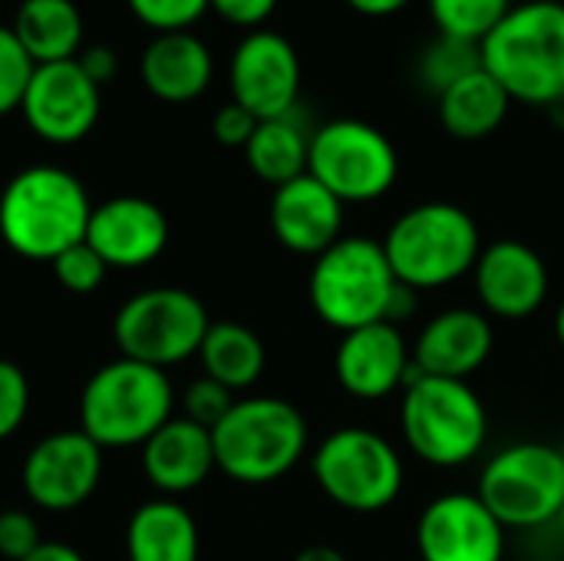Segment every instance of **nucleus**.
Segmentation results:
<instances>
[{
	"label": "nucleus",
	"instance_id": "nucleus-24",
	"mask_svg": "<svg viewBox=\"0 0 564 561\" xmlns=\"http://www.w3.org/2000/svg\"><path fill=\"white\" fill-rule=\"evenodd\" d=\"M436 99L443 129L459 142H479L492 136L512 109V96L486 66L473 69L469 76L443 89Z\"/></svg>",
	"mask_w": 564,
	"mask_h": 561
},
{
	"label": "nucleus",
	"instance_id": "nucleus-19",
	"mask_svg": "<svg viewBox=\"0 0 564 561\" xmlns=\"http://www.w3.org/2000/svg\"><path fill=\"white\" fill-rule=\"evenodd\" d=\"M496 347V331L486 311L449 308L423 324L413 344V367L426 377L469 380L486 367Z\"/></svg>",
	"mask_w": 564,
	"mask_h": 561
},
{
	"label": "nucleus",
	"instance_id": "nucleus-9",
	"mask_svg": "<svg viewBox=\"0 0 564 561\" xmlns=\"http://www.w3.org/2000/svg\"><path fill=\"white\" fill-rule=\"evenodd\" d=\"M212 327L208 308L185 288H145L122 301L112 317V341L119 357L169 370L198 357Z\"/></svg>",
	"mask_w": 564,
	"mask_h": 561
},
{
	"label": "nucleus",
	"instance_id": "nucleus-35",
	"mask_svg": "<svg viewBox=\"0 0 564 561\" xmlns=\"http://www.w3.org/2000/svg\"><path fill=\"white\" fill-rule=\"evenodd\" d=\"M43 546L40 526L30 513L23 509H7L0 513V559L23 561Z\"/></svg>",
	"mask_w": 564,
	"mask_h": 561
},
{
	"label": "nucleus",
	"instance_id": "nucleus-33",
	"mask_svg": "<svg viewBox=\"0 0 564 561\" xmlns=\"http://www.w3.org/2000/svg\"><path fill=\"white\" fill-rule=\"evenodd\" d=\"M182 407H185V420H192L205 430H215L235 407V393L212 377H198L185 387Z\"/></svg>",
	"mask_w": 564,
	"mask_h": 561
},
{
	"label": "nucleus",
	"instance_id": "nucleus-28",
	"mask_svg": "<svg viewBox=\"0 0 564 561\" xmlns=\"http://www.w3.org/2000/svg\"><path fill=\"white\" fill-rule=\"evenodd\" d=\"M512 0H430V13L440 33L479 43L506 20Z\"/></svg>",
	"mask_w": 564,
	"mask_h": 561
},
{
	"label": "nucleus",
	"instance_id": "nucleus-25",
	"mask_svg": "<svg viewBox=\"0 0 564 561\" xmlns=\"http://www.w3.org/2000/svg\"><path fill=\"white\" fill-rule=\"evenodd\" d=\"M10 30L36 66L76 60L86 33L76 0H20Z\"/></svg>",
	"mask_w": 564,
	"mask_h": 561
},
{
	"label": "nucleus",
	"instance_id": "nucleus-3",
	"mask_svg": "<svg viewBox=\"0 0 564 561\" xmlns=\"http://www.w3.org/2000/svg\"><path fill=\"white\" fill-rule=\"evenodd\" d=\"M380 245L397 281L416 294L449 288L473 274L486 248L476 218L453 202H423L403 212Z\"/></svg>",
	"mask_w": 564,
	"mask_h": 561
},
{
	"label": "nucleus",
	"instance_id": "nucleus-5",
	"mask_svg": "<svg viewBox=\"0 0 564 561\" xmlns=\"http://www.w3.org/2000/svg\"><path fill=\"white\" fill-rule=\"evenodd\" d=\"M175 387L165 370L116 357L83 387L79 430L102 450L142 446L172 420Z\"/></svg>",
	"mask_w": 564,
	"mask_h": 561
},
{
	"label": "nucleus",
	"instance_id": "nucleus-6",
	"mask_svg": "<svg viewBox=\"0 0 564 561\" xmlns=\"http://www.w3.org/2000/svg\"><path fill=\"white\" fill-rule=\"evenodd\" d=\"M215 466L241 486L284 479L307 453V420L281 397L235 400L228 417L212 430Z\"/></svg>",
	"mask_w": 564,
	"mask_h": 561
},
{
	"label": "nucleus",
	"instance_id": "nucleus-11",
	"mask_svg": "<svg viewBox=\"0 0 564 561\" xmlns=\"http://www.w3.org/2000/svg\"><path fill=\"white\" fill-rule=\"evenodd\" d=\"M307 172L344 205H364L397 185L400 155L377 126L364 119H330L311 132Z\"/></svg>",
	"mask_w": 564,
	"mask_h": 561
},
{
	"label": "nucleus",
	"instance_id": "nucleus-12",
	"mask_svg": "<svg viewBox=\"0 0 564 561\" xmlns=\"http://www.w3.org/2000/svg\"><path fill=\"white\" fill-rule=\"evenodd\" d=\"M102 86H96L76 60L40 63L26 83L20 112L30 132L50 145L83 142L102 112Z\"/></svg>",
	"mask_w": 564,
	"mask_h": 561
},
{
	"label": "nucleus",
	"instance_id": "nucleus-23",
	"mask_svg": "<svg viewBox=\"0 0 564 561\" xmlns=\"http://www.w3.org/2000/svg\"><path fill=\"white\" fill-rule=\"evenodd\" d=\"M202 539L195 516L175 499L142 503L126 526L129 561H198Z\"/></svg>",
	"mask_w": 564,
	"mask_h": 561
},
{
	"label": "nucleus",
	"instance_id": "nucleus-27",
	"mask_svg": "<svg viewBox=\"0 0 564 561\" xmlns=\"http://www.w3.org/2000/svg\"><path fill=\"white\" fill-rule=\"evenodd\" d=\"M307 155H311V132L297 122L294 112L258 122L254 136L245 145L248 169L274 188L304 175Z\"/></svg>",
	"mask_w": 564,
	"mask_h": 561
},
{
	"label": "nucleus",
	"instance_id": "nucleus-39",
	"mask_svg": "<svg viewBox=\"0 0 564 561\" xmlns=\"http://www.w3.org/2000/svg\"><path fill=\"white\" fill-rule=\"evenodd\" d=\"M350 10L364 13V17H393L403 7H410L413 0H344Z\"/></svg>",
	"mask_w": 564,
	"mask_h": 561
},
{
	"label": "nucleus",
	"instance_id": "nucleus-30",
	"mask_svg": "<svg viewBox=\"0 0 564 561\" xmlns=\"http://www.w3.org/2000/svg\"><path fill=\"white\" fill-rule=\"evenodd\" d=\"M126 3L132 17L152 33L192 30L208 13V0H126Z\"/></svg>",
	"mask_w": 564,
	"mask_h": 561
},
{
	"label": "nucleus",
	"instance_id": "nucleus-36",
	"mask_svg": "<svg viewBox=\"0 0 564 561\" xmlns=\"http://www.w3.org/2000/svg\"><path fill=\"white\" fill-rule=\"evenodd\" d=\"M254 129H258V119L245 106H238L235 99L225 103L212 119V136L228 149H245L248 139L254 136Z\"/></svg>",
	"mask_w": 564,
	"mask_h": 561
},
{
	"label": "nucleus",
	"instance_id": "nucleus-22",
	"mask_svg": "<svg viewBox=\"0 0 564 561\" xmlns=\"http://www.w3.org/2000/svg\"><path fill=\"white\" fill-rule=\"evenodd\" d=\"M139 79L159 103H195L215 79V56L208 43L192 30L155 33L139 56Z\"/></svg>",
	"mask_w": 564,
	"mask_h": 561
},
{
	"label": "nucleus",
	"instance_id": "nucleus-29",
	"mask_svg": "<svg viewBox=\"0 0 564 561\" xmlns=\"http://www.w3.org/2000/svg\"><path fill=\"white\" fill-rule=\"evenodd\" d=\"M479 66H482V46L479 43L440 33L420 53V66L416 69H420V83L440 96L443 89H449L453 83H459L463 76H469Z\"/></svg>",
	"mask_w": 564,
	"mask_h": 561
},
{
	"label": "nucleus",
	"instance_id": "nucleus-38",
	"mask_svg": "<svg viewBox=\"0 0 564 561\" xmlns=\"http://www.w3.org/2000/svg\"><path fill=\"white\" fill-rule=\"evenodd\" d=\"M76 63L83 66V73H86L96 86H106V83L116 79V73H119V56H116V50L106 46V43L83 46L79 56H76Z\"/></svg>",
	"mask_w": 564,
	"mask_h": 561
},
{
	"label": "nucleus",
	"instance_id": "nucleus-17",
	"mask_svg": "<svg viewBox=\"0 0 564 561\" xmlns=\"http://www.w3.org/2000/svg\"><path fill=\"white\" fill-rule=\"evenodd\" d=\"M86 245L109 268H145L162 258L169 245V218L155 202L142 195H116L102 205H93Z\"/></svg>",
	"mask_w": 564,
	"mask_h": 561
},
{
	"label": "nucleus",
	"instance_id": "nucleus-26",
	"mask_svg": "<svg viewBox=\"0 0 564 561\" xmlns=\"http://www.w3.org/2000/svg\"><path fill=\"white\" fill-rule=\"evenodd\" d=\"M202 370L205 377L218 380L221 387H228L231 393L248 390L261 380L268 354L261 337L238 324V321H212L202 350H198Z\"/></svg>",
	"mask_w": 564,
	"mask_h": 561
},
{
	"label": "nucleus",
	"instance_id": "nucleus-7",
	"mask_svg": "<svg viewBox=\"0 0 564 561\" xmlns=\"http://www.w3.org/2000/svg\"><path fill=\"white\" fill-rule=\"evenodd\" d=\"M397 291L400 281L387 261L383 245L367 235H344L334 241L324 255L314 258L307 278L314 314L340 334L380 321L390 324Z\"/></svg>",
	"mask_w": 564,
	"mask_h": 561
},
{
	"label": "nucleus",
	"instance_id": "nucleus-15",
	"mask_svg": "<svg viewBox=\"0 0 564 561\" xmlns=\"http://www.w3.org/2000/svg\"><path fill=\"white\" fill-rule=\"evenodd\" d=\"M506 526L476 493H443L416 519L420 561H502Z\"/></svg>",
	"mask_w": 564,
	"mask_h": 561
},
{
	"label": "nucleus",
	"instance_id": "nucleus-34",
	"mask_svg": "<svg viewBox=\"0 0 564 561\" xmlns=\"http://www.w3.org/2000/svg\"><path fill=\"white\" fill-rule=\"evenodd\" d=\"M30 413V380L13 360H0V440H10Z\"/></svg>",
	"mask_w": 564,
	"mask_h": 561
},
{
	"label": "nucleus",
	"instance_id": "nucleus-18",
	"mask_svg": "<svg viewBox=\"0 0 564 561\" xmlns=\"http://www.w3.org/2000/svg\"><path fill=\"white\" fill-rule=\"evenodd\" d=\"M413 370V347L397 324H367L340 337L334 374L344 393L357 400H387L406 387Z\"/></svg>",
	"mask_w": 564,
	"mask_h": 561
},
{
	"label": "nucleus",
	"instance_id": "nucleus-41",
	"mask_svg": "<svg viewBox=\"0 0 564 561\" xmlns=\"http://www.w3.org/2000/svg\"><path fill=\"white\" fill-rule=\"evenodd\" d=\"M294 561H347V555L334 546H307L294 555Z\"/></svg>",
	"mask_w": 564,
	"mask_h": 561
},
{
	"label": "nucleus",
	"instance_id": "nucleus-37",
	"mask_svg": "<svg viewBox=\"0 0 564 561\" xmlns=\"http://www.w3.org/2000/svg\"><path fill=\"white\" fill-rule=\"evenodd\" d=\"M278 0H208V10H215L225 23L241 30H261L268 17L274 13Z\"/></svg>",
	"mask_w": 564,
	"mask_h": 561
},
{
	"label": "nucleus",
	"instance_id": "nucleus-40",
	"mask_svg": "<svg viewBox=\"0 0 564 561\" xmlns=\"http://www.w3.org/2000/svg\"><path fill=\"white\" fill-rule=\"evenodd\" d=\"M23 561H86L79 549L66 546V542H43L33 555H26Z\"/></svg>",
	"mask_w": 564,
	"mask_h": 561
},
{
	"label": "nucleus",
	"instance_id": "nucleus-21",
	"mask_svg": "<svg viewBox=\"0 0 564 561\" xmlns=\"http://www.w3.org/2000/svg\"><path fill=\"white\" fill-rule=\"evenodd\" d=\"M139 450H142L145 483L152 489H159L165 499H175V496L198 489L218 470L212 430H205L185 417H172Z\"/></svg>",
	"mask_w": 564,
	"mask_h": 561
},
{
	"label": "nucleus",
	"instance_id": "nucleus-42",
	"mask_svg": "<svg viewBox=\"0 0 564 561\" xmlns=\"http://www.w3.org/2000/svg\"><path fill=\"white\" fill-rule=\"evenodd\" d=\"M555 337H558V344H562L564 350V301L562 308H558V314H555Z\"/></svg>",
	"mask_w": 564,
	"mask_h": 561
},
{
	"label": "nucleus",
	"instance_id": "nucleus-10",
	"mask_svg": "<svg viewBox=\"0 0 564 561\" xmlns=\"http://www.w3.org/2000/svg\"><path fill=\"white\" fill-rule=\"evenodd\" d=\"M476 496L506 529H542L564 506V453L535 440L512 443L486 463Z\"/></svg>",
	"mask_w": 564,
	"mask_h": 561
},
{
	"label": "nucleus",
	"instance_id": "nucleus-2",
	"mask_svg": "<svg viewBox=\"0 0 564 561\" xmlns=\"http://www.w3.org/2000/svg\"><path fill=\"white\" fill-rule=\"evenodd\" d=\"M482 66L502 83L512 103L558 106L564 99V3H516L482 40Z\"/></svg>",
	"mask_w": 564,
	"mask_h": 561
},
{
	"label": "nucleus",
	"instance_id": "nucleus-43",
	"mask_svg": "<svg viewBox=\"0 0 564 561\" xmlns=\"http://www.w3.org/2000/svg\"><path fill=\"white\" fill-rule=\"evenodd\" d=\"M555 522H558V529H562V539H564V506H562V513H558V519H555Z\"/></svg>",
	"mask_w": 564,
	"mask_h": 561
},
{
	"label": "nucleus",
	"instance_id": "nucleus-13",
	"mask_svg": "<svg viewBox=\"0 0 564 561\" xmlns=\"http://www.w3.org/2000/svg\"><path fill=\"white\" fill-rule=\"evenodd\" d=\"M102 479V446L83 430H59L30 446L20 483L43 513H73L93 499Z\"/></svg>",
	"mask_w": 564,
	"mask_h": 561
},
{
	"label": "nucleus",
	"instance_id": "nucleus-1",
	"mask_svg": "<svg viewBox=\"0 0 564 561\" xmlns=\"http://www.w3.org/2000/svg\"><path fill=\"white\" fill-rule=\"evenodd\" d=\"M89 215L86 185L59 165H26L0 192V238L26 261H53L86 241Z\"/></svg>",
	"mask_w": 564,
	"mask_h": 561
},
{
	"label": "nucleus",
	"instance_id": "nucleus-16",
	"mask_svg": "<svg viewBox=\"0 0 564 561\" xmlns=\"http://www.w3.org/2000/svg\"><path fill=\"white\" fill-rule=\"evenodd\" d=\"M473 284L489 317L525 321L549 301L552 278L545 258L532 245L519 238H499L482 248L473 268Z\"/></svg>",
	"mask_w": 564,
	"mask_h": 561
},
{
	"label": "nucleus",
	"instance_id": "nucleus-31",
	"mask_svg": "<svg viewBox=\"0 0 564 561\" xmlns=\"http://www.w3.org/2000/svg\"><path fill=\"white\" fill-rule=\"evenodd\" d=\"M50 265H53V274H56L59 288H66L69 294H93V291H99L106 274H109V265L86 241L66 248Z\"/></svg>",
	"mask_w": 564,
	"mask_h": 561
},
{
	"label": "nucleus",
	"instance_id": "nucleus-20",
	"mask_svg": "<svg viewBox=\"0 0 564 561\" xmlns=\"http://www.w3.org/2000/svg\"><path fill=\"white\" fill-rule=\"evenodd\" d=\"M271 231L288 251L317 258L344 238V202L304 172L274 188Z\"/></svg>",
	"mask_w": 564,
	"mask_h": 561
},
{
	"label": "nucleus",
	"instance_id": "nucleus-14",
	"mask_svg": "<svg viewBox=\"0 0 564 561\" xmlns=\"http://www.w3.org/2000/svg\"><path fill=\"white\" fill-rule=\"evenodd\" d=\"M228 86L231 99L258 122L294 112L301 96V56L294 43L278 30H251L231 53Z\"/></svg>",
	"mask_w": 564,
	"mask_h": 561
},
{
	"label": "nucleus",
	"instance_id": "nucleus-4",
	"mask_svg": "<svg viewBox=\"0 0 564 561\" xmlns=\"http://www.w3.org/2000/svg\"><path fill=\"white\" fill-rule=\"evenodd\" d=\"M400 430L416 460L436 470H456L486 450L489 410L469 380L426 377L413 367L403 387Z\"/></svg>",
	"mask_w": 564,
	"mask_h": 561
},
{
	"label": "nucleus",
	"instance_id": "nucleus-8",
	"mask_svg": "<svg viewBox=\"0 0 564 561\" xmlns=\"http://www.w3.org/2000/svg\"><path fill=\"white\" fill-rule=\"evenodd\" d=\"M311 473L334 506L357 516L390 509L406 483L400 450L367 427H340L321 440L311 456Z\"/></svg>",
	"mask_w": 564,
	"mask_h": 561
},
{
	"label": "nucleus",
	"instance_id": "nucleus-32",
	"mask_svg": "<svg viewBox=\"0 0 564 561\" xmlns=\"http://www.w3.org/2000/svg\"><path fill=\"white\" fill-rule=\"evenodd\" d=\"M33 66L36 63L26 56V50L20 46L13 30L0 23V116L20 109L26 83L33 76Z\"/></svg>",
	"mask_w": 564,
	"mask_h": 561
}]
</instances>
